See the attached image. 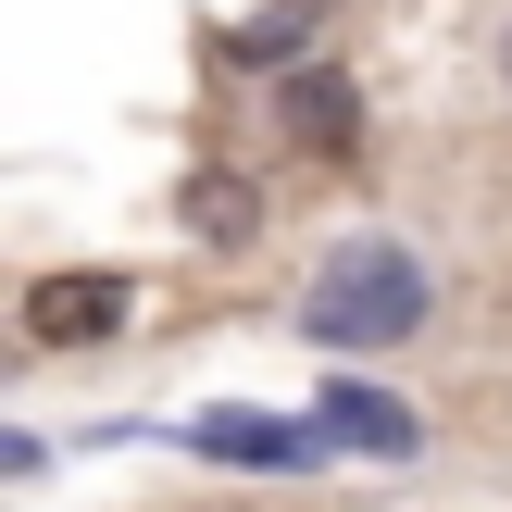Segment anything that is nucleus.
<instances>
[{"label": "nucleus", "instance_id": "1", "mask_svg": "<svg viewBox=\"0 0 512 512\" xmlns=\"http://www.w3.org/2000/svg\"><path fill=\"white\" fill-rule=\"evenodd\" d=\"M425 325V263L400 238H350L338 263L300 288V338H325V350H388V338H413Z\"/></svg>", "mask_w": 512, "mask_h": 512}, {"label": "nucleus", "instance_id": "2", "mask_svg": "<svg viewBox=\"0 0 512 512\" xmlns=\"http://www.w3.org/2000/svg\"><path fill=\"white\" fill-rule=\"evenodd\" d=\"M125 325V275H38V288H25V338L38 350H88V338H113Z\"/></svg>", "mask_w": 512, "mask_h": 512}, {"label": "nucleus", "instance_id": "3", "mask_svg": "<svg viewBox=\"0 0 512 512\" xmlns=\"http://www.w3.org/2000/svg\"><path fill=\"white\" fill-rule=\"evenodd\" d=\"M188 450H213V463H250V475H313L325 438L313 425H275V413H200Z\"/></svg>", "mask_w": 512, "mask_h": 512}, {"label": "nucleus", "instance_id": "4", "mask_svg": "<svg viewBox=\"0 0 512 512\" xmlns=\"http://www.w3.org/2000/svg\"><path fill=\"white\" fill-rule=\"evenodd\" d=\"M288 138H300V150H325V163H350V138H363V100H350V75H325V63H300V75H288Z\"/></svg>", "mask_w": 512, "mask_h": 512}, {"label": "nucleus", "instance_id": "5", "mask_svg": "<svg viewBox=\"0 0 512 512\" xmlns=\"http://www.w3.org/2000/svg\"><path fill=\"white\" fill-rule=\"evenodd\" d=\"M250 225H263V188H250V175H225V163H200V175H188V238L250 250Z\"/></svg>", "mask_w": 512, "mask_h": 512}, {"label": "nucleus", "instance_id": "6", "mask_svg": "<svg viewBox=\"0 0 512 512\" xmlns=\"http://www.w3.org/2000/svg\"><path fill=\"white\" fill-rule=\"evenodd\" d=\"M313 425H338L350 450H388V463H413V413H400V400H375V388H350V375L325 388V413H313Z\"/></svg>", "mask_w": 512, "mask_h": 512}, {"label": "nucleus", "instance_id": "7", "mask_svg": "<svg viewBox=\"0 0 512 512\" xmlns=\"http://www.w3.org/2000/svg\"><path fill=\"white\" fill-rule=\"evenodd\" d=\"M313 13H325V0H275V13L225 25V63H300V38H313Z\"/></svg>", "mask_w": 512, "mask_h": 512}, {"label": "nucleus", "instance_id": "8", "mask_svg": "<svg viewBox=\"0 0 512 512\" xmlns=\"http://www.w3.org/2000/svg\"><path fill=\"white\" fill-rule=\"evenodd\" d=\"M500 75H512V38H500Z\"/></svg>", "mask_w": 512, "mask_h": 512}]
</instances>
